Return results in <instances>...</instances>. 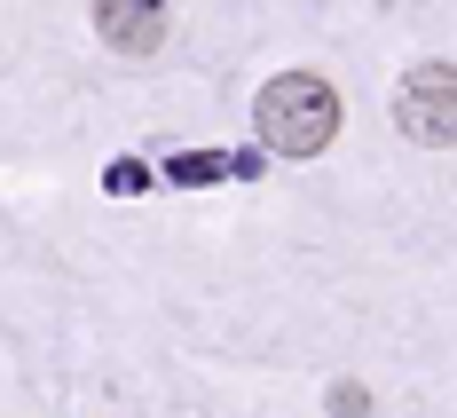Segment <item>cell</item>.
Masks as SVG:
<instances>
[{"label":"cell","mask_w":457,"mask_h":418,"mask_svg":"<svg viewBox=\"0 0 457 418\" xmlns=\"http://www.w3.org/2000/svg\"><path fill=\"white\" fill-rule=\"evenodd\" d=\"M237 182V166H228V150H174L166 158V182H182V189H205V182Z\"/></svg>","instance_id":"277c9868"},{"label":"cell","mask_w":457,"mask_h":418,"mask_svg":"<svg viewBox=\"0 0 457 418\" xmlns=\"http://www.w3.org/2000/svg\"><path fill=\"white\" fill-rule=\"evenodd\" d=\"M166 0H95V40L111 47V55H127V63H142V55H158L166 47Z\"/></svg>","instance_id":"3957f363"},{"label":"cell","mask_w":457,"mask_h":418,"mask_svg":"<svg viewBox=\"0 0 457 418\" xmlns=\"http://www.w3.org/2000/svg\"><path fill=\"white\" fill-rule=\"evenodd\" d=\"M395 127L418 142V150H457V63L426 55L403 71L395 88Z\"/></svg>","instance_id":"7a4b0ae2"},{"label":"cell","mask_w":457,"mask_h":418,"mask_svg":"<svg viewBox=\"0 0 457 418\" xmlns=\"http://www.w3.org/2000/svg\"><path fill=\"white\" fill-rule=\"evenodd\" d=\"M253 127H261V150L269 158H323L331 135H339V88L323 71H276L269 88L253 95Z\"/></svg>","instance_id":"6da1fadb"},{"label":"cell","mask_w":457,"mask_h":418,"mask_svg":"<svg viewBox=\"0 0 457 418\" xmlns=\"http://www.w3.org/2000/svg\"><path fill=\"white\" fill-rule=\"evenodd\" d=\"M103 189H111V197H142V189H158V182H150L142 158H111V166H103Z\"/></svg>","instance_id":"5b68a950"},{"label":"cell","mask_w":457,"mask_h":418,"mask_svg":"<svg viewBox=\"0 0 457 418\" xmlns=\"http://www.w3.org/2000/svg\"><path fill=\"white\" fill-rule=\"evenodd\" d=\"M331 411H339V418H363V411H370V395L355 387V379H339V387H331Z\"/></svg>","instance_id":"8992f818"},{"label":"cell","mask_w":457,"mask_h":418,"mask_svg":"<svg viewBox=\"0 0 457 418\" xmlns=\"http://www.w3.org/2000/svg\"><path fill=\"white\" fill-rule=\"evenodd\" d=\"M228 166H237V182H261V166H269V150L253 142V150H228Z\"/></svg>","instance_id":"52a82bcc"}]
</instances>
